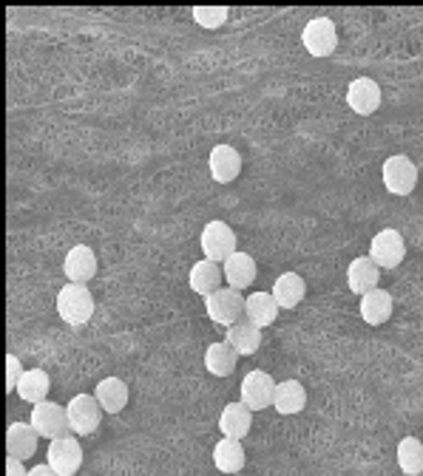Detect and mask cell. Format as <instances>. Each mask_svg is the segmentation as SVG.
Masks as SVG:
<instances>
[{
  "label": "cell",
  "instance_id": "obj_1",
  "mask_svg": "<svg viewBox=\"0 0 423 476\" xmlns=\"http://www.w3.org/2000/svg\"><path fill=\"white\" fill-rule=\"evenodd\" d=\"M58 315L69 326H83L94 315V295L86 284H66L58 293Z\"/></svg>",
  "mask_w": 423,
  "mask_h": 476
},
{
  "label": "cell",
  "instance_id": "obj_2",
  "mask_svg": "<svg viewBox=\"0 0 423 476\" xmlns=\"http://www.w3.org/2000/svg\"><path fill=\"white\" fill-rule=\"evenodd\" d=\"M245 304H248V298L239 293V289L222 286V289H217L214 295L205 298V312L214 324L233 326L236 321H242L245 317Z\"/></svg>",
  "mask_w": 423,
  "mask_h": 476
},
{
  "label": "cell",
  "instance_id": "obj_3",
  "mask_svg": "<svg viewBox=\"0 0 423 476\" xmlns=\"http://www.w3.org/2000/svg\"><path fill=\"white\" fill-rule=\"evenodd\" d=\"M381 179H384V188L392 196H409L418 188V168L409 156L398 153V156H389L384 162Z\"/></svg>",
  "mask_w": 423,
  "mask_h": 476
},
{
  "label": "cell",
  "instance_id": "obj_4",
  "mask_svg": "<svg viewBox=\"0 0 423 476\" xmlns=\"http://www.w3.org/2000/svg\"><path fill=\"white\" fill-rule=\"evenodd\" d=\"M199 244L207 261L225 264L236 253V233L227 222H210L199 235Z\"/></svg>",
  "mask_w": 423,
  "mask_h": 476
},
{
  "label": "cell",
  "instance_id": "obj_5",
  "mask_svg": "<svg viewBox=\"0 0 423 476\" xmlns=\"http://www.w3.org/2000/svg\"><path fill=\"white\" fill-rule=\"evenodd\" d=\"M46 462L51 465L58 476H74L83 465V445L77 437H60V440H51L48 445V454Z\"/></svg>",
  "mask_w": 423,
  "mask_h": 476
},
{
  "label": "cell",
  "instance_id": "obj_6",
  "mask_svg": "<svg viewBox=\"0 0 423 476\" xmlns=\"http://www.w3.org/2000/svg\"><path fill=\"white\" fill-rule=\"evenodd\" d=\"M32 426L40 437L46 440H60V437H69L71 426H69V414L60 403H51V400H43L32 409Z\"/></svg>",
  "mask_w": 423,
  "mask_h": 476
},
{
  "label": "cell",
  "instance_id": "obj_7",
  "mask_svg": "<svg viewBox=\"0 0 423 476\" xmlns=\"http://www.w3.org/2000/svg\"><path fill=\"white\" fill-rule=\"evenodd\" d=\"M69 414V426L74 434H94L100 429V419H102V406L97 403L94 394H77L71 397V403L66 406Z\"/></svg>",
  "mask_w": 423,
  "mask_h": 476
},
{
  "label": "cell",
  "instance_id": "obj_8",
  "mask_svg": "<svg viewBox=\"0 0 423 476\" xmlns=\"http://www.w3.org/2000/svg\"><path fill=\"white\" fill-rule=\"evenodd\" d=\"M301 43L307 48V55L312 57H330L335 46H338V32H335V23L330 17H312L304 32H301Z\"/></svg>",
  "mask_w": 423,
  "mask_h": 476
},
{
  "label": "cell",
  "instance_id": "obj_9",
  "mask_svg": "<svg viewBox=\"0 0 423 476\" xmlns=\"http://www.w3.org/2000/svg\"><path fill=\"white\" fill-rule=\"evenodd\" d=\"M404 255H407L404 235L398 230H392V227L381 230L373 238V244H369V258H373L381 270H395L404 261Z\"/></svg>",
  "mask_w": 423,
  "mask_h": 476
},
{
  "label": "cell",
  "instance_id": "obj_10",
  "mask_svg": "<svg viewBox=\"0 0 423 476\" xmlns=\"http://www.w3.org/2000/svg\"><path fill=\"white\" fill-rule=\"evenodd\" d=\"M242 403L250 409V411H261V409H270L273 406V397H276V383L268 372H250L245 375L242 386Z\"/></svg>",
  "mask_w": 423,
  "mask_h": 476
},
{
  "label": "cell",
  "instance_id": "obj_11",
  "mask_svg": "<svg viewBox=\"0 0 423 476\" xmlns=\"http://www.w3.org/2000/svg\"><path fill=\"white\" fill-rule=\"evenodd\" d=\"M207 171H210V176H214V181L230 184L242 173V153L236 150L233 145H217L214 150H210Z\"/></svg>",
  "mask_w": 423,
  "mask_h": 476
},
{
  "label": "cell",
  "instance_id": "obj_12",
  "mask_svg": "<svg viewBox=\"0 0 423 476\" xmlns=\"http://www.w3.org/2000/svg\"><path fill=\"white\" fill-rule=\"evenodd\" d=\"M347 105H350L355 114H361V117L375 114L378 105H381V86L375 83L373 77L353 79L350 88H347Z\"/></svg>",
  "mask_w": 423,
  "mask_h": 476
},
{
  "label": "cell",
  "instance_id": "obj_13",
  "mask_svg": "<svg viewBox=\"0 0 423 476\" xmlns=\"http://www.w3.org/2000/svg\"><path fill=\"white\" fill-rule=\"evenodd\" d=\"M63 273L69 278V284H89L97 275V255L91 247L77 244L69 250L66 261H63Z\"/></svg>",
  "mask_w": 423,
  "mask_h": 476
},
{
  "label": "cell",
  "instance_id": "obj_14",
  "mask_svg": "<svg viewBox=\"0 0 423 476\" xmlns=\"http://www.w3.org/2000/svg\"><path fill=\"white\" fill-rule=\"evenodd\" d=\"M253 429V411L239 400V403H227L222 409V417H219V431L222 437L227 440H245Z\"/></svg>",
  "mask_w": 423,
  "mask_h": 476
},
{
  "label": "cell",
  "instance_id": "obj_15",
  "mask_svg": "<svg viewBox=\"0 0 423 476\" xmlns=\"http://www.w3.org/2000/svg\"><path fill=\"white\" fill-rule=\"evenodd\" d=\"M378 281H381V267L369 255H358L347 267V286L355 295H366L369 289H378Z\"/></svg>",
  "mask_w": 423,
  "mask_h": 476
},
{
  "label": "cell",
  "instance_id": "obj_16",
  "mask_svg": "<svg viewBox=\"0 0 423 476\" xmlns=\"http://www.w3.org/2000/svg\"><path fill=\"white\" fill-rule=\"evenodd\" d=\"M37 431L32 422H12L9 431H6V451L15 460H29L37 451Z\"/></svg>",
  "mask_w": 423,
  "mask_h": 476
},
{
  "label": "cell",
  "instance_id": "obj_17",
  "mask_svg": "<svg viewBox=\"0 0 423 476\" xmlns=\"http://www.w3.org/2000/svg\"><path fill=\"white\" fill-rule=\"evenodd\" d=\"M222 273H225V281L230 289H248L253 281H256V261L242 253V250H236L225 264H222Z\"/></svg>",
  "mask_w": 423,
  "mask_h": 476
},
{
  "label": "cell",
  "instance_id": "obj_18",
  "mask_svg": "<svg viewBox=\"0 0 423 476\" xmlns=\"http://www.w3.org/2000/svg\"><path fill=\"white\" fill-rule=\"evenodd\" d=\"M222 278H225L222 264H217V261L202 258V261H196L191 267V289L196 295H202V298L214 295L217 289H222Z\"/></svg>",
  "mask_w": 423,
  "mask_h": 476
},
{
  "label": "cell",
  "instance_id": "obj_19",
  "mask_svg": "<svg viewBox=\"0 0 423 476\" xmlns=\"http://www.w3.org/2000/svg\"><path fill=\"white\" fill-rule=\"evenodd\" d=\"M361 317L369 326H381L392 317V295L386 289H369L366 295H361Z\"/></svg>",
  "mask_w": 423,
  "mask_h": 476
},
{
  "label": "cell",
  "instance_id": "obj_20",
  "mask_svg": "<svg viewBox=\"0 0 423 476\" xmlns=\"http://www.w3.org/2000/svg\"><path fill=\"white\" fill-rule=\"evenodd\" d=\"M307 295V284L299 273H284L273 284V298L281 309H296Z\"/></svg>",
  "mask_w": 423,
  "mask_h": 476
},
{
  "label": "cell",
  "instance_id": "obj_21",
  "mask_svg": "<svg viewBox=\"0 0 423 476\" xmlns=\"http://www.w3.org/2000/svg\"><path fill=\"white\" fill-rule=\"evenodd\" d=\"M307 406V391L299 380H281L276 383V397H273V409L284 417L299 414Z\"/></svg>",
  "mask_w": 423,
  "mask_h": 476
},
{
  "label": "cell",
  "instance_id": "obj_22",
  "mask_svg": "<svg viewBox=\"0 0 423 476\" xmlns=\"http://www.w3.org/2000/svg\"><path fill=\"white\" fill-rule=\"evenodd\" d=\"M227 343L230 347L242 355H256L259 347H261V329L248 321V317H242V321H236L233 326H227Z\"/></svg>",
  "mask_w": 423,
  "mask_h": 476
},
{
  "label": "cell",
  "instance_id": "obj_23",
  "mask_svg": "<svg viewBox=\"0 0 423 476\" xmlns=\"http://www.w3.org/2000/svg\"><path fill=\"white\" fill-rule=\"evenodd\" d=\"M94 397L105 414H120L128 406V386L120 378H105L97 383Z\"/></svg>",
  "mask_w": 423,
  "mask_h": 476
},
{
  "label": "cell",
  "instance_id": "obj_24",
  "mask_svg": "<svg viewBox=\"0 0 423 476\" xmlns=\"http://www.w3.org/2000/svg\"><path fill=\"white\" fill-rule=\"evenodd\" d=\"M236 363H239V352H236L230 343H210L207 352H205V368L214 378H227L233 375Z\"/></svg>",
  "mask_w": 423,
  "mask_h": 476
},
{
  "label": "cell",
  "instance_id": "obj_25",
  "mask_svg": "<svg viewBox=\"0 0 423 476\" xmlns=\"http://www.w3.org/2000/svg\"><path fill=\"white\" fill-rule=\"evenodd\" d=\"M279 304L273 298V293H253L248 295V304H245V317L248 321H253L259 329L264 326H273V321L279 317Z\"/></svg>",
  "mask_w": 423,
  "mask_h": 476
},
{
  "label": "cell",
  "instance_id": "obj_26",
  "mask_svg": "<svg viewBox=\"0 0 423 476\" xmlns=\"http://www.w3.org/2000/svg\"><path fill=\"white\" fill-rule=\"evenodd\" d=\"M214 465L222 473H239L245 468V448L239 440H227L222 437L214 448Z\"/></svg>",
  "mask_w": 423,
  "mask_h": 476
},
{
  "label": "cell",
  "instance_id": "obj_27",
  "mask_svg": "<svg viewBox=\"0 0 423 476\" xmlns=\"http://www.w3.org/2000/svg\"><path fill=\"white\" fill-rule=\"evenodd\" d=\"M48 388H51V380H48V375L43 372V368H29V372H23V378L17 383L20 400L32 403V406H37V403L46 400Z\"/></svg>",
  "mask_w": 423,
  "mask_h": 476
},
{
  "label": "cell",
  "instance_id": "obj_28",
  "mask_svg": "<svg viewBox=\"0 0 423 476\" xmlns=\"http://www.w3.org/2000/svg\"><path fill=\"white\" fill-rule=\"evenodd\" d=\"M398 468L407 476L423 473V442L418 437H404L398 442Z\"/></svg>",
  "mask_w": 423,
  "mask_h": 476
},
{
  "label": "cell",
  "instance_id": "obj_29",
  "mask_svg": "<svg viewBox=\"0 0 423 476\" xmlns=\"http://www.w3.org/2000/svg\"><path fill=\"white\" fill-rule=\"evenodd\" d=\"M230 9L227 6H196L194 9V20L202 29H219V26L227 20Z\"/></svg>",
  "mask_w": 423,
  "mask_h": 476
},
{
  "label": "cell",
  "instance_id": "obj_30",
  "mask_svg": "<svg viewBox=\"0 0 423 476\" xmlns=\"http://www.w3.org/2000/svg\"><path fill=\"white\" fill-rule=\"evenodd\" d=\"M23 378V368H20V360L15 355L6 357V391H17V383Z\"/></svg>",
  "mask_w": 423,
  "mask_h": 476
},
{
  "label": "cell",
  "instance_id": "obj_31",
  "mask_svg": "<svg viewBox=\"0 0 423 476\" xmlns=\"http://www.w3.org/2000/svg\"><path fill=\"white\" fill-rule=\"evenodd\" d=\"M6 476H29V471L23 468V460L9 457V460H6Z\"/></svg>",
  "mask_w": 423,
  "mask_h": 476
},
{
  "label": "cell",
  "instance_id": "obj_32",
  "mask_svg": "<svg viewBox=\"0 0 423 476\" xmlns=\"http://www.w3.org/2000/svg\"><path fill=\"white\" fill-rule=\"evenodd\" d=\"M29 476H58V473L51 471V465H48V462H43V465H35V468L29 471Z\"/></svg>",
  "mask_w": 423,
  "mask_h": 476
}]
</instances>
